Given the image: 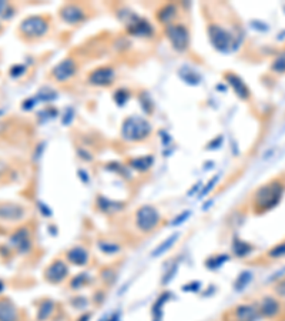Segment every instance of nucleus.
Masks as SVG:
<instances>
[{"mask_svg": "<svg viewBox=\"0 0 285 321\" xmlns=\"http://www.w3.org/2000/svg\"><path fill=\"white\" fill-rule=\"evenodd\" d=\"M178 237H180V234L178 233H174V234H171L167 240H164L163 243L160 244L155 250L153 251V257H160V255H163L164 253H167L174 244H176V241L178 240Z\"/></svg>", "mask_w": 285, "mask_h": 321, "instance_id": "23", "label": "nucleus"}, {"mask_svg": "<svg viewBox=\"0 0 285 321\" xmlns=\"http://www.w3.org/2000/svg\"><path fill=\"white\" fill-rule=\"evenodd\" d=\"M161 223V214L151 204L140 206L134 213V226L142 234L153 233Z\"/></svg>", "mask_w": 285, "mask_h": 321, "instance_id": "2", "label": "nucleus"}, {"mask_svg": "<svg viewBox=\"0 0 285 321\" xmlns=\"http://www.w3.org/2000/svg\"><path fill=\"white\" fill-rule=\"evenodd\" d=\"M225 80L228 81L231 87L234 89V93L242 100H248L250 99V89L247 87V84L242 81L241 79L238 78L237 75H232V73H228L225 75Z\"/></svg>", "mask_w": 285, "mask_h": 321, "instance_id": "17", "label": "nucleus"}, {"mask_svg": "<svg viewBox=\"0 0 285 321\" xmlns=\"http://www.w3.org/2000/svg\"><path fill=\"white\" fill-rule=\"evenodd\" d=\"M76 73V63L71 59H65L62 60L57 66L53 69L52 75L57 81H66Z\"/></svg>", "mask_w": 285, "mask_h": 321, "instance_id": "13", "label": "nucleus"}, {"mask_svg": "<svg viewBox=\"0 0 285 321\" xmlns=\"http://www.w3.org/2000/svg\"><path fill=\"white\" fill-rule=\"evenodd\" d=\"M177 16V7L174 4H167L164 6L161 10L158 11V14H157V17H158V20L161 23H164V24H170V22L174 19Z\"/></svg>", "mask_w": 285, "mask_h": 321, "instance_id": "24", "label": "nucleus"}, {"mask_svg": "<svg viewBox=\"0 0 285 321\" xmlns=\"http://www.w3.org/2000/svg\"><path fill=\"white\" fill-rule=\"evenodd\" d=\"M60 17L66 23L77 24L84 19V10L77 4H67L60 10Z\"/></svg>", "mask_w": 285, "mask_h": 321, "instance_id": "15", "label": "nucleus"}, {"mask_svg": "<svg viewBox=\"0 0 285 321\" xmlns=\"http://www.w3.org/2000/svg\"><path fill=\"white\" fill-rule=\"evenodd\" d=\"M127 99H129V94H127L126 91H117V94H116V101H117L120 106H123Z\"/></svg>", "mask_w": 285, "mask_h": 321, "instance_id": "37", "label": "nucleus"}, {"mask_svg": "<svg viewBox=\"0 0 285 321\" xmlns=\"http://www.w3.org/2000/svg\"><path fill=\"white\" fill-rule=\"evenodd\" d=\"M153 163L154 157H151V156H142V157L130 160V167L137 170V171H147L150 167L153 166Z\"/></svg>", "mask_w": 285, "mask_h": 321, "instance_id": "21", "label": "nucleus"}, {"mask_svg": "<svg viewBox=\"0 0 285 321\" xmlns=\"http://www.w3.org/2000/svg\"><path fill=\"white\" fill-rule=\"evenodd\" d=\"M151 132V126L142 117H129L121 126V136L129 142H140L144 140Z\"/></svg>", "mask_w": 285, "mask_h": 321, "instance_id": "3", "label": "nucleus"}, {"mask_svg": "<svg viewBox=\"0 0 285 321\" xmlns=\"http://www.w3.org/2000/svg\"><path fill=\"white\" fill-rule=\"evenodd\" d=\"M33 106H34V100L33 99L26 100V101H24V104H23V109H24V110H27V109H32Z\"/></svg>", "mask_w": 285, "mask_h": 321, "instance_id": "38", "label": "nucleus"}, {"mask_svg": "<svg viewBox=\"0 0 285 321\" xmlns=\"http://www.w3.org/2000/svg\"><path fill=\"white\" fill-rule=\"evenodd\" d=\"M209 37L211 45L219 52H227L232 46V34L218 24H210Z\"/></svg>", "mask_w": 285, "mask_h": 321, "instance_id": "7", "label": "nucleus"}, {"mask_svg": "<svg viewBox=\"0 0 285 321\" xmlns=\"http://www.w3.org/2000/svg\"><path fill=\"white\" fill-rule=\"evenodd\" d=\"M271 70L274 73H285V50L275 57L271 65Z\"/></svg>", "mask_w": 285, "mask_h": 321, "instance_id": "32", "label": "nucleus"}, {"mask_svg": "<svg viewBox=\"0 0 285 321\" xmlns=\"http://www.w3.org/2000/svg\"><path fill=\"white\" fill-rule=\"evenodd\" d=\"M190 216H191V211H188V210L183 211L181 214H178L176 219L173 220V223H171V224H173L174 227H176V226H180V224H183L184 222H187V219H188Z\"/></svg>", "mask_w": 285, "mask_h": 321, "instance_id": "34", "label": "nucleus"}, {"mask_svg": "<svg viewBox=\"0 0 285 321\" xmlns=\"http://www.w3.org/2000/svg\"><path fill=\"white\" fill-rule=\"evenodd\" d=\"M53 311H55V301L49 299L43 300L39 306V310H37V320L44 321L50 319Z\"/></svg>", "mask_w": 285, "mask_h": 321, "instance_id": "22", "label": "nucleus"}, {"mask_svg": "<svg viewBox=\"0 0 285 321\" xmlns=\"http://www.w3.org/2000/svg\"><path fill=\"white\" fill-rule=\"evenodd\" d=\"M24 72H26V67L23 66V65H19V66H13L10 69V76L11 78H20Z\"/></svg>", "mask_w": 285, "mask_h": 321, "instance_id": "35", "label": "nucleus"}, {"mask_svg": "<svg viewBox=\"0 0 285 321\" xmlns=\"http://www.w3.org/2000/svg\"><path fill=\"white\" fill-rule=\"evenodd\" d=\"M49 30V22L43 16H30L20 23V32L27 37H42Z\"/></svg>", "mask_w": 285, "mask_h": 321, "instance_id": "5", "label": "nucleus"}, {"mask_svg": "<svg viewBox=\"0 0 285 321\" xmlns=\"http://www.w3.org/2000/svg\"><path fill=\"white\" fill-rule=\"evenodd\" d=\"M69 274H70L69 264H67V261L62 260V258L53 260L47 266V268L44 270V278L50 284H60V283H63L65 280H67Z\"/></svg>", "mask_w": 285, "mask_h": 321, "instance_id": "6", "label": "nucleus"}, {"mask_svg": "<svg viewBox=\"0 0 285 321\" xmlns=\"http://www.w3.org/2000/svg\"><path fill=\"white\" fill-rule=\"evenodd\" d=\"M257 309L260 316L268 320H274L278 316H281L283 313V303L281 300L275 296H264L260 300V303L257 304Z\"/></svg>", "mask_w": 285, "mask_h": 321, "instance_id": "8", "label": "nucleus"}, {"mask_svg": "<svg viewBox=\"0 0 285 321\" xmlns=\"http://www.w3.org/2000/svg\"><path fill=\"white\" fill-rule=\"evenodd\" d=\"M88 283H90V276H88L87 273H80V274H77V276L71 278L70 288L71 290H78V288L86 287Z\"/></svg>", "mask_w": 285, "mask_h": 321, "instance_id": "29", "label": "nucleus"}, {"mask_svg": "<svg viewBox=\"0 0 285 321\" xmlns=\"http://www.w3.org/2000/svg\"><path fill=\"white\" fill-rule=\"evenodd\" d=\"M165 34L177 52H184L188 47L190 34L184 24H168L165 27Z\"/></svg>", "mask_w": 285, "mask_h": 321, "instance_id": "4", "label": "nucleus"}, {"mask_svg": "<svg viewBox=\"0 0 285 321\" xmlns=\"http://www.w3.org/2000/svg\"><path fill=\"white\" fill-rule=\"evenodd\" d=\"M228 258H230V257L227 254L213 255V257H210L209 260L206 261V266H207V268L215 270V268H219V267L224 266V263H227Z\"/></svg>", "mask_w": 285, "mask_h": 321, "instance_id": "30", "label": "nucleus"}, {"mask_svg": "<svg viewBox=\"0 0 285 321\" xmlns=\"http://www.w3.org/2000/svg\"><path fill=\"white\" fill-rule=\"evenodd\" d=\"M0 321H20V314L9 299L0 300Z\"/></svg>", "mask_w": 285, "mask_h": 321, "instance_id": "16", "label": "nucleus"}, {"mask_svg": "<svg viewBox=\"0 0 285 321\" xmlns=\"http://www.w3.org/2000/svg\"><path fill=\"white\" fill-rule=\"evenodd\" d=\"M97 207H99L101 211L111 214V213L120 211L121 209H123V204H121L120 201H114V200H110L107 199V197L100 196L99 199H97Z\"/></svg>", "mask_w": 285, "mask_h": 321, "instance_id": "20", "label": "nucleus"}, {"mask_svg": "<svg viewBox=\"0 0 285 321\" xmlns=\"http://www.w3.org/2000/svg\"><path fill=\"white\" fill-rule=\"evenodd\" d=\"M129 30L130 33L136 34L139 37H142V36H150L153 33V29L148 23L145 20H142L139 17H134V20L129 23Z\"/></svg>", "mask_w": 285, "mask_h": 321, "instance_id": "18", "label": "nucleus"}, {"mask_svg": "<svg viewBox=\"0 0 285 321\" xmlns=\"http://www.w3.org/2000/svg\"><path fill=\"white\" fill-rule=\"evenodd\" d=\"M26 209L16 203H4L0 204V222L17 223L26 217Z\"/></svg>", "mask_w": 285, "mask_h": 321, "instance_id": "10", "label": "nucleus"}, {"mask_svg": "<svg viewBox=\"0 0 285 321\" xmlns=\"http://www.w3.org/2000/svg\"><path fill=\"white\" fill-rule=\"evenodd\" d=\"M90 319H91V313H87V314H83L77 321H90Z\"/></svg>", "mask_w": 285, "mask_h": 321, "instance_id": "39", "label": "nucleus"}, {"mask_svg": "<svg viewBox=\"0 0 285 321\" xmlns=\"http://www.w3.org/2000/svg\"><path fill=\"white\" fill-rule=\"evenodd\" d=\"M168 297H170V293H163L158 300L154 303L153 306V321H161V317H163V307L164 304L168 301Z\"/></svg>", "mask_w": 285, "mask_h": 321, "instance_id": "25", "label": "nucleus"}, {"mask_svg": "<svg viewBox=\"0 0 285 321\" xmlns=\"http://www.w3.org/2000/svg\"><path fill=\"white\" fill-rule=\"evenodd\" d=\"M99 248L103 254L113 255L120 253L121 247L114 241H110V240H100L99 241Z\"/></svg>", "mask_w": 285, "mask_h": 321, "instance_id": "26", "label": "nucleus"}, {"mask_svg": "<svg viewBox=\"0 0 285 321\" xmlns=\"http://www.w3.org/2000/svg\"><path fill=\"white\" fill-rule=\"evenodd\" d=\"M231 248H232V253L234 255H237V257H247L248 254H251V251L254 250V247H252L251 244L247 243V241H244L241 239H234L232 240V245H231Z\"/></svg>", "mask_w": 285, "mask_h": 321, "instance_id": "19", "label": "nucleus"}, {"mask_svg": "<svg viewBox=\"0 0 285 321\" xmlns=\"http://www.w3.org/2000/svg\"><path fill=\"white\" fill-rule=\"evenodd\" d=\"M3 290H4V284H3V283L0 281V291H3Z\"/></svg>", "mask_w": 285, "mask_h": 321, "instance_id": "40", "label": "nucleus"}, {"mask_svg": "<svg viewBox=\"0 0 285 321\" xmlns=\"http://www.w3.org/2000/svg\"><path fill=\"white\" fill-rule=\"evenodd\" d=\"M10 245L19 254H27L32 248V236L27 227H20L13 233L9 240Z\"/></svg>", "mask_w": 285, "mask_h": 321, "instance_id": "9", "label": "nucleus"}, {"mask_svg": "<svg viewBox=\"0 0 285 321\" xmlns=\"http://www.w3.org/2000/svg\"><path fill=\"white\" fill-rule=\"evenodd\" d=\"M66 261L76 267L87 266L90 261V251L83 245H74L66 251Z\"/></svg>", "mask_w": 285, "mask_h": 321, "instance_id": "11", "label": "nucleus"}, {"mask_svg": "<svg viewBox=\"0 0 285 321\" xmlns=\"http://www.w3.org/2000/svg\"><path fill=\"white\" fill-rule=\"evenodd\" d=\"M180 78L183 79L184 81L190 83V84H198L201 78L198 76V73H196L193 69H181L180 70Z\"/></svg>", "mask_w": 285, "mask_h": 321, "instance_id": "31", "label": "nucleus"}, {"mask_svg": "<svg viewBox=\"0 0 285 321\" xmlns=\"http://www.w3.org/2000/svg\"><path fill=\"white\" fill-rule=\"evenodd\" d=\"M114 79V72L110 67H100L90 73L88 81L93 86H107Z\"/></svg>", "mask_w": 285, "mask_h": 321, "instance_id": "14", "label": "nucleus"}, {"mask_svg": "<svg viewBox=\"0 0 285 321\" xmlns=\"http://www.w3.org/2000/svg\"><path fill=\"white\" fill-rule=\"evenodd\" d=\"M217 181H218V176H215V177H213V180H210L209 186H207V187L203 188V191H201V193H198V197H204V196H206V194L209 193L210 190H211V188L215 186V183H217Z\"/></svg>", "mask_w": 285, "mask_h": 321, "instance_id": "36", "label": "nucleus"}, {"mask_svg": "<svg viewBox=\"0 0 285 321\" xmlns=\"http://www.w3.org/2000/svg\"><path fill=\"white\" fill-rule=\"evenodd\" d=\"M285 194V183L281 180H271L255 190L252 196V210L255 214H264L275 209Z\"/></svg>", "mask_w": 285, "mask_h": 321, "instance_id": "1", "label": "nucleus"}, {"mask_svg": "<svg viewBox=\"0 0 285 321\" xmlns=\"http://www.w3.org/2000/svg\"><path fill=\"white\" fill-rule=\"evenodd\" d=\"M267 257L270 260H281V258H285V240H283L281 243L275 244L274 247H271L267 251Z\"/></svg>", "mask_w": 285, "mask_h": 321, "instance_id": "27", "label": "nucleus"}, {"mask_svg": "<svg viewBox=\"0 0 285 321\" xmlns=\"http://www.w3.org/2000/svg\"><path fill=\"white\" fill-rule=\"evenodd\" d=\"M251 278V271H242V273H240V276L237 277V280L234 281V290H235V291H242L244 288L250 284Z\"/></svg>", "mask_w": 285, "mask_h": 321, "instance_id": "28", "label": "nucleus"}, {"mask_svg": "<svg viewBox=\"0 0 285 321\" xmlns=\"http://www.w3.org/2000/svg\"><path fill=\"white\" fill-rule=\"evenodd\" d=\"M13 14H14V9H13V6H11L10 3L0 0V17L9 20V19L13 17Z\"/></svg>", "mask_w": 285, "mask_h": 321, "instance_id": "33", "label": "nucleus"}, {"mask_svg": "<svg viewBox=\"0 0 285 321\" xmlns=\"http://www.w3.org/2000/svg\"><path fill=\"white\" fill-rule=\"evenodd\" d=\"M231 314H232L231 321H257L261 317L257 306L252 304H240L235 309H232Z\"/></svg>", "mask_w": 285, "mask_h": 321, "instance_id": "12", "label": "nucleus"}]
</instances>
